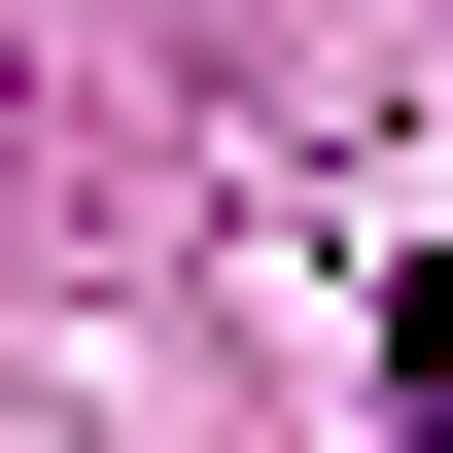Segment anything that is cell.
Here are the masks:
<instances>
[{
	"label": "cell",
	"instance_id": "obj_1",
	"mask_svg": "<svg viewBox=\"0 0 453 453\" xmlns=\"http://www.w3.org/2000/svg\"><path fill=\"white\" fill-rule=\"evenodd\" d=\"M349 418H384V453H453V280L384 314V384H349Z\"/></svg>",
	"mask_w": 453,
	"mask_h": 453
}]
</instances>
